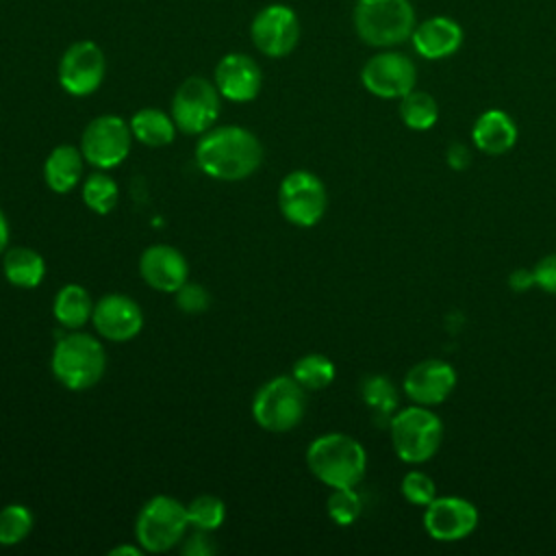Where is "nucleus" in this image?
Returning a JSON list of instances; mask_svg holds the SVG:
<instances>
[{
    "label": "nucleus",
    "mask_w": 556,
    "mask_h": 556,
    "mask_svg": "<svg viewBox=\"0 0 556 556\" xmlns=\"http://www.w3.org/2000/svg\"><path fill=\"white\" fill-rule=\"evenodd\" d=\"M263 161V146L248 128L217 126L206 130L195 146L198 167L217 180H243Z\"/></svg>",
    "instance_id": "obj_1"
},
{
    "label": "nucleus",
    "mask_w": 556,
    "mask_h": 556,
    "mask_svg": "<svg viewBox=\"0 0 556 556\" xmlns=\"http://www.w3.org/2000/svg\"><path fill=\"white\" fill-rule=\"evenodd\" d=\"M311 473L330 489L356 486L367 469L365 447L343 432L317 437L306 450Z\"/></svg>",
    "instance_id": "obj_2"
},
{
    "label": "nucleus",
    "mask_w": 556,
    "mask_h": 556,
    "mask_svg": "<svg viewBox=\"0 0 556 556\" xmlns=\"http://www.w3.org/2000/svg\"><path fill=\"white\" fill-rule=\"evenodd\" d=\"M352 22L363 43L393 48L410 39L417 15L410 0H356Z\"/></svg>",
    "instance_id": "obj_3"
},
{
    "label": "nucleus",
    "mask_w": 556,
    "mask_h": 556,
    "mask_svg": "<svg viewBox=\"0 0 556 556\" xmlns=\"http://www.w3.org/2000/svg\"><path fill=\"white\" fill-rule=\"evenodd\" d=\"M54 378L70 391H85L100 382L106 369V352L102 343L89 332L63 334L50 361Z\"/></svg>",
    "instance_id": "obj_4"
},
{
    "label": "nucleus",
    "mask_w": 556,
    "mask_h": 556,
    "mask_svg": "<svg viewBox=\"0 0 556 556\" xmlns=\"http://www.w3.org/2000/svg\"><path fill=\"white\" fill-rule=\"evenodd\" d=\"M304 387L293 376L267 380L252 400V417L267 432L293 430L306 410Z\"/></svg>",
    "instance_id": "obj_5"
},
{
    "label": "nucleus",
    "mask_w": 556,
    "mask_h": 556,
    "mask_svg": "<svg viewBox=\"0 0 556 556\" xmlns=\"http://www.w3.org/2000/svg\"><path fill=\"white\" fill-rule=\"evenodd\" d=\"M389 430L393 450L404 463L430 460L443 439L441 419L421 404L397 410L389 421Z\"/></svg>",
    "instance_id": "obj_6"
},
{
    "label": "nucleus",
    "mask_w": 556,
    "mask_h": 556,
    "mask_svg": "<svg viewBox=\"0 0 556 556\" xmlns=\"http://www.w3.org/2000/svg\"><path fill=\"white\" fill-rule=\"evenodd\" d=\"M189 528L187 506L169 495L148 500L135 521V536L143 552H167L178 545Z\"/></svg>",
    "instance_id": "obj_7"
},
{
    "label": "nucleus",
    "mask_w": 556,
    "mask_h": 556,
    "mask_svg": "<svg viewBox=\"0 0 556 556\" xmlns=\"http://www.w3.org/2000/svg\"><path fill=\"white\" fill-rule=\"evenodd\" d=\"M219 117V91L202 76L182 80L172 98V119L185 135H204Z\"/></svg>",
    "instance_id": "obj_8"
},
{
    "label": "nucleus",
    "mask_w": 556,
    "mask_h": 556,
    "mask_svg": "<svg viewBox=\"0 0 556 556\" xmlns=\"http://www.w3.org/2000/svg\"><path fill=\"white\" fill-rule=\"evenodd\" d=\"M326 204V187L313 172L295 169L280 180L278 206L282 217L293 226H315L324 217Z\"/></svg>",
    "instance_id": "obj_9"
},
{
    "label": "nucleus",
    "mask_w": 556,
    "mask_h": 556,
    "mask_svg": "<svg viewBox=\"0 0 556 556\" xmlns=\"http://www.w3.org/2000/svg\"><path fill=\"white\" fill-rule=\"evenodd\" d=\"M130 124L119 115L93 117L80 137V152L87 163L98 169L117 167L130 152Z\"/></svg>",
    "instance_id": "obj_10"
},
{
    "label": "nucleus",
    "mask_w": 556,
    "mask_h": 556,
    "mask_svg": "<svg viewBox=\"0 0 556 556\" xmlns=\"http://www.w3.org/2000/svg\"><path fill=\"white\" fill-rule=\"evenodd\" d=\"M250 37L265 56H287L300 41V20L287 4H267L252 17Z\"/></svg>",
    "instance_id": "obj_11"
},
{
    "label": "nucleus",
    "mask_w": 556,
    "mask_h": 556,
    "mask_svg": "<svg viewBox=\"0 0 556 556\" xmlns=\"http://www.w3.org/2000/svg\"><path fill=\"white\" fill-rule=\"evenodd\" d=\"M363 87L384 100L402 98L415 89L417 67L415 63L395 50L374 54L361 70Z\"/></svg>",
    "instance_id": "obj_12"
},
{
    "label": "nucleus",
    "mask_w": 556,
    "mask_h": 556,
    "mask_svg": "<svg viewBox=\"0 0 556 556\" xmlns=\"http://www.w3.org/2000/svg\"><path fill=\"white\" fill-rule=\"evenodd\" d=\"M106 72L104 52L96 41L83 39L67 46V50L61 54L59 61V83L61 87L72 96H89L93 93Z\"/></svg>",
    "instance_id": "obj_13"
},
{
    "label": "nucleus",
    "mask_w": 556,
    "mask_h": 556,
    "mask_svg": "<svg viewBox=\"0 0 556 556\" xmlns=\"http://www.w3.org/2000/svg\"><path fill=\"white\" fill-rule=\"evenodd\" d=\"M478 526L476 506L456 495L434 497L424 513V528L437 541H460Z\"/></svg>",
    "instance_id": "obj_14"
},
{
    "label": "nucleus",
    "mask_w": 556,
    "mask_h": 556,
    "mask_svg": "<svg viewBox=\"0 0 556 556\" xmlns=\"http://www.w3.org/2000/svg\"><path fill=\"white\" fill-rule=\"evenodd\" d=\"M93 328L109 341H130L143 326L141 306L124 293H104L91 313Z\"/></svg>",
    "instance_id": "obj_15"
},
{
    "label": "nucleus",
    "mask_w": 556,
    "mask_h": 556,
    "mask_svg": "<svg viewBox=\"0 0 556 556\" xmlns=\"http://www.w3.org/2000/svg\"><path fill=\"white\" fill-rule=\"evenodd\" d=\"M213 78L219 96L230 102L254 100L263 85V74L258 63L243 52L224 54L215 65Z\"/></svg>",
    "instance_id": "obj_16"
},
{
    "label": "nucleus",
    "mask_w": 556,
    "mask_h": 556,
    "mask_svg": "<svg viewBox=\"0 0 556 556\" xmlns=\"http://www.w3.org/2000/svg\"><path fill=\"white\" fill-rule=\"evenodd\" d=\"M139 274L146 285L163 293H176L189 278V265L182 252L172 245L156 243L143 250Z\"/></svg>",
    "instance_id": "obj_17"
},
{
    "label": "nucleus",
    "mask_w": 556,
    "mask_h": 556,
    "mask_svg": "<svg viewBox=\"0 0 556 556\" xmlns=\"http://www.w3.org/2000/svg\"><path fill=\"white\" fill-rule=\"evenodd\" d=\"M454 384H456V371L452 369V365L439 358H428L417 363L415 367L408 369L404 378L406 395L421 406L441 404L452 393Z\"/></svg>",
    "instance_id": "obj_18"
},
{
    "label": "nucleus",
    "mask_w": 556,
    "mask_h": 556,
    "mask_svg": "<svg viewBox=\"0 0 556 556\" xmlns=\"http://www.w3.org/2000/svg\"><path fill=\"white\" fill-rule=\"evenodd\" d=\"M463 26L447 15H432L419 22L410 35L413 48L428 61L447 59L463 46Z\"/></svg>",
    "instance_id": "obj_19"
},
{
    "label": "nucleus",
    "mask_w": 556,
    "mask_h": 556,
    "mask_svg": "<svg viewBox=\"0 0 556 556\" xmlns=\"http://www.w3.org/2000/svg\"><path fill=\"white\" fill-rule=\"evenodd\" d=\"M473 146L491 156L508 152L517 141V126L513 117L500 109L484 111L471 128Z\"/></svg>",
    "instance_id": "obj_20"
},
{
    "label": "nucleus",
    "mask_w": 556,
    "mask_h": 556,
    "mask_svg": "<svg viewBox=\"0 0 556 556\" xmlns=\"http://www.w3.org/2000/svg\"><path fill=\"white\" fill-rule=\"evenodd\" d=\"M83 152L76 146H56L46 163L43 178L54 193H70L83 178Z\"/></svg>",
    "instance_id": "obj_21"
},
{
    "label": "nucleus",
    "mask_w": 556,
    "mask_h": 556,
    "mask_svg": "<svg viewBox=\"0 0 556 556\" xmlns=\"http://www.w3.org/2000/svg\"><path fill=\"white\" fill-rule=\"evenodd\" d=\"M2 274L13 287L33 289L46 276V261L37 250L15 245L2 254Z\"/></svg>",
    "instance_id": "obj_22"
},
{
    "label": "nucleus",
    "mask_w": 556,
    "mask_h": 556,
    "mask_svg": "<svg viewBox=\"0 0 556 556\" xmlns=\"http://www.w3.org/2000/svg\"><path fill=\"white\" fill-rule=\"evenodd\" d=\"M54 319L70 330H78L91 319L93 313V300L89 291L80 285H65L59 289L54 302H52Z\"/></svg>",
    "instance_id": "obj_23"
},
{
    "label": "nucleus",
    "mask_w": 556,
    "mask_h": 556,
    "mask_svg": "<svg viewBox=\"0 0 556 556\" xmlns=\"http://www.w3.org/2000/svg\"><path fill=\"white\" fill-rule=\"evenodd\" d=\"M130 130L132 137L150 148H161L174 141L176 135V124L172 119V115H167L161 109H139L132 117H130Z\"/></svg>",
    "instance_id": "obj_24"
},
{
    "label": "nucleus",
    "mask_w": 556,
    "mask_h": 556,
    "mask_svg": "<svg viewBox=\"0 0 556 556\" xmlns=\"http://www.w3.org/2000/svg\"><path fill=\"white\" fill-rule=\"evenodd\" d=\"M361 393H363V400L369 406L376 424H380V426L389 424L397 408V391L391 384V380L384 376H369L363 380Z\"/></svg>",
    "instance_id": "obj_25"
},
{
    "label": "nucleus",
    "mask_w": 556,
    "mask_h": 556,
    "mask_svg": "<svg viewBox=\"0 0 556 556\" xmlns=\"http://www.w3.org/2000/svg\"><path fill=\"white\" fill-rule=\"evenodd\" d=\"M400 117L413 130H428L439 119V104L428 91L413 89L400 98Z\"/></svg>",
    "instance_id": "obj_26"
},
{
    "label": "nucleus",
    "mask_w": 556,
    "mask_h": 556,
    "mask_svg": "<svg viewBox=\"0 0 556 556\" xmlns=\"http://www.w3.org/2000/svg\"><path fill=\"white\" fill-rule=\"evenodd\" d=\"M119 198L117 182L104 174V169H98L89 174L83 182V202L98 215H106L115 208Z\"/></svg>",
    "instance_id": "obj_27"
},
{
    "label": "nucleus",
    "mask_w": 556,
    "mask_h": 556,
    "mask_svg": "<svg viewBox=\"0 0 556 556\" xmlns=\"http://www.w3.org/2000/svg\"><path fill=\"white\" fill-rule=\"evenodd\" d=\"M304 389L317 391L334 380V365L324 354H306L293 363L291 374Z\"/></svg>",
    "instance_id": "obj_28"
},
{
    "label": "nucleus",
    "mask_w": 556,
    "mask_h": 556,
    "mask_svg": "<svg viewBox=\"0 0 556 556\" xmlns=\"http://www.w3.org/2000/svg\"><path fill=\"white\" fill-rule=\"evenodd\" d=\"M187 506V519L189 526L195 530L213 532L217 530L226 519V506L215 495H198Z\"/></svg>",
    "instance_id": "obj_29"
},
{
    "label": "nucleus",
    "mask_w": 556,
    "mask_h": 556,
    "mask_svg": "<svg viewBox=\"0 0 556 556\" xmlns=\"http://www.w3.org/2000/svg\"><path fill=\"white\" fill-rule=\"evenodd\" d=\"M33 530V513L24 504H9L0 510V545H17Z\"/></svg>",
    "instance_id": "obj_30"
},
{
    "label": "nucleus",
    "mask_w": 556,
    "mask_h": 556,
    "mask_svg": "<svg viewBox=\"0 0 556 556\" xmlns=\"http://www.w3.org/2000/svg\"><path fill=\"white\" fill-rule=\"evenodd\" d=\"M326 510L337 526H352L363 513V502H361V495L354 491V486L332 489Z\"/></svg>",
    "instance_id": "obj_31"
},
{
    "label": "nucleus",
    "mask_w": 556,
    "mask_h": 556,
    "mask_svg": "<svg viewBox=\"0 0 556 556\" xmlns=\"http://www.w3.org/2000/svg\"><path fill=\"white\" fill-rule=\"evenodd\" d=\"M402 495L415 506H428L437 497L434 480L424 471H408L402 478Z\"/></svg>",
    "instance_id": "obj_32"
},
{
    "label": "nucleus",
    "mask_w": 556,
    "mask_h": 556,
    "mask_svg": "<svg viewBox=\"0 0 556 556\" xmlns=\"http://www.w3.org/2000/svg\"><path fill=\"white\" fill-rule=\"evenodd\" d=\"M176 306L189 315H198V313H204L211 304V295L204 287L200 285H193V282H185L176 293Z\"/></svg>",
    "instance_id": "obj_33"
},
{
    "label": "nucleus",
    "mask_w": 556,
    "mask_h": 556,
    "mask_svg": "<svg viewBox=\"0 0 556 556\" xmlns=\"http://www.w3.org/2000/svg\"><path fill=\"white\" fill-rule=\"evenodd\" d=\"M534 282L547 291V293H556V254H547L543 256L536 265H534Z\"/></svg>",
    "instance_id": "obj_34"
},
{
    "label": "nucleus",
    "mask_w": 556,
    "mask_h": 556,
    "mask_svg": "<svg viewBox=\"0 0 556 556\" xmlns=\"http://www.w3.org/2000/svg\"><path fill=\"white\" fill-rule=\"evenodd\" d=\"M180 549H182V554H189V556H208L215 552V543L211 541L206 530L193 528V534L182 543Z\"/></svg>",
    "instance_id": "obj_35"
},
{
    "label": "nucleus",
    "mask_w": 556,
    "mask_h": 556,
    "mask_svg": "<svg viewBox=\"0 0 556 556\" xmlns=\"http://www.w3.org/2000/svg\"><path fill=\"white\" fill-rule=\"evenodd\" d=\"M471 163V154H469V150H467V146H463V143H452L450 148H447V165L452 167V169H465L467 165Z\"/></svg>",
    "instance_id": "obj_36"
},
{
    "label": "nucleus",
    "mask_w": 556,
    "mask_h": 556,
    "mask_svg": "<svg viewBox=\"0 0 556 556\" xmlns=\"http://www.w3.org/2000/svg\"><path fill=\"white\" fill-rule=\"evenodd\" d=\"M534 282V271L532 269H515L510 276H508V287L517 293L521 291H528Z\"/></svg>",
    "instance_id": "obj_37"
},
{
    "label": "nucleus",
    "mask_w": 556,
    "mask_h": 556,
    "mask_svg": "<svg viewBox=\"0 0 556 556\" xmlns=\"http://www.w3.org/2000/svg\"><path fill=\"white\" fill-rule=\"evenodd\" d=\"M143 552V547L139 545V547H135V545H117V547H113L109 554L111 556H122V554H126V556H139Z\"/></svg>",
    "instance_id": "obj_38"
},
{
    "label": "nucleus",
    "mask_w": 556,
    "mask_h": 556,
    "mask_svg": "<svg viewBox=\"0 0 556 556\" xmlns=\"http://www.w3.org/2000/svg\"><path fill=\"white\" fill-rule=\"evenodd\" d=\"M7 243H9V222H7L4 213L0 211V254H4Z\"/></svg>",
    "instance_id": "obj_39"
}]
</instances>
